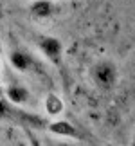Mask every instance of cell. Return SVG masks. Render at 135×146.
<instances>
[{
    "label": "cell",
    "mask_w": 135,
    "mask_h": 146,
    "mask_svg": "<svg viewBox=\"0 0 135 146\" xmlns=\"http://www.w3.org/2000/svg\"><path fill=\"white\" fill-rule=\"evenodd\" d=\"M0 119L13 121V123L22 125V126H31V128H43L45 126L43 117L18 108V105L7 101L4 96H0Z\"/></svg>",
    "instance_id": "cell-1"
},
{
    "label": "cell",
    "mask_w": 135,
    "mask_h": 146,
    "mask_svg": "<svg viewBox=\"0 0 135 146\" xmlns=\"http://www.w3.org/2000/svg\"><path fill=\"white\" fill-rule=\"evenodd\" d=\"M92 78L99 88L110 90V88L115 87L117 80H119V72H117V67L112 61H99L92 67Z\"/></svg>",
    "instance_id": "cell-2"
},
{
    "label": "cell",
    "mask_w": 135,
    "mask_h": 146,
    "mask_svg": "<svg viewBox=\"0 0 135 146\" xmlns=\"http://www.w3.org/2000/svg\"><path fill=\"white\" fill-rule=\"evenodd\" d=\"M36 45L50 63L61 65V60H63V43H61V40H58L54 36H47V35H38Z\"/></svg>",
    "instance_id": "cell-3"
},
{
    "label": "cell",
    "mask_w": 135,
    "mask_h": 146,
    "mask_svg": "<svg viewBox=\"0 0 135 146\" xmlns=\"http://www.w3.org/2000/svg\"><path fill=\"white\" fill-rule=\"evenodd\" d=\"M9 63L16 72H22V74L40 69V65L34 60V56L29 50H25L24 47H13L9 50Z\"/></svg>",
    "instance_id": "cell-4"
},
{
    "label": "cell",
    "mask_w": 135,
    "mask_h": 146,
    "mask_svg": "<svg viewBox=\"0 0 135 146\" xmlns=\"http://www.w3.org/2000/svg\"><path fill=\"white\" fill-rule=\"evenodd\" d=\"M4 98L15 105H25L31 99V92L25 85H22L18 81H11L7 88L4 90Z\"/></svg>",
    "instance_id": "cell-5"
},
{
    "label": "cell",
    "mask_w": 135,
    "mask_h": 146,
    "mask_svg": "<svg viewBox=\"0 0 135 146\" xmlns=\"http://www.w3.org/2000/svg\"><path fill=\"white\" fill-rule=\"evenodd\" d=\"M29 13L36 20L50 18L56 13V4L52 0H32L31 5H29Z\"/></svg>",
    "instance_id": "cell-6"
},
{
    "label": "cell",
    "mask_w": 135,
    "mask_h": 146,
    "mask_svg": "<svg viewBox=\"0 0 135 146\" xmlns=\"http://www.w3.org/2000/svg\"><path fill=\"white\" fill-rule=\"evenodd\" d=\"M47 128L50 130V133L60 135V137H69V139H81L83 137L79 128H76L69 121H54V123H50Z\"/></svg>",
    "instance_id": "cell-7"
},
{
    "label": "cell",
    "mask_w": 135,
    "mask_h": 146,
    "mask_svg": "<svg viewBox=\"0 0 135 146\" xmlns=\"http://www.w3.org/2000/svg\"><path fill=\"white\" fill-rule=\"evenodd\" d=\"M45 110L50 115H58L63 112V101L56 96V94H49L47 99H45Z\"/></svg>",
    "instance_id": "cell-8"
},
{
    "label": "cell",
    "mask_w": 135,
    "mask_h": 146,
    "mask_svg": "<svg viewBox=\"0 0 135 146\" xmlns=\"http://www.w3.org/2000/svg\"><path fill=\"white\" fill-rule=\"evenodd\" d=\"M0 96H4V88L2 87H0Z\"/></svg>",
    "instance_id": "cell-9"
}]
</instances>
